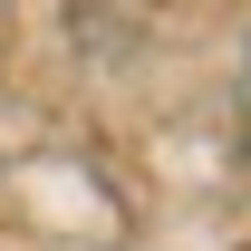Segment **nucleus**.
I'll list each match as a JSON object with an SVG mask.
<instances>
[{
    "label": "nucleus",
    "mask_w": 251,
    "mask_h": 251,
    "mask_svg": "<svg viewBox=\"0 0 251 251\" xmlns=\"http://www.w3.org/2000/svg\"><path fill=\"white\" fill-rule=\"evenodd\" d=\"M232 126H242V155H251V58H242V87H232Z\"/></svg>",
    "instance_id": "obj_1"
}]
</instances>
